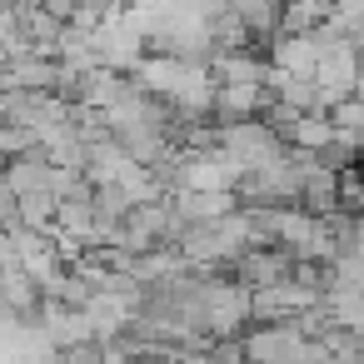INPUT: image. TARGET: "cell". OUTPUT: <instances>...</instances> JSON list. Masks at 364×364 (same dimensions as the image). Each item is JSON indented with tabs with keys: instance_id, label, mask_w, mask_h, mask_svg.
Masks as SVG:
<instances>
[{
	"instance_id": "cell-3",
	"label": "cell",
	"mask_w": 364,
	"mask_h": 364,
	"mask_svg": "<svg viewBox=\"0 0 364 364\" xmlns=\"http://www.w3.org/2000/svg\"><path fill=\"white\" fill-rule=\"evenodd\" d=\"M170 200V210H175V220L190 230V225H210V220H220V215H230L240 200H235V190H175V195H165Z\"/></svg>"
},
{
	"instance_id": "cell-7",
	"label": "cell",
	"mask_w": 364,
	"mask_h": 364,
	"mask_svg": "<svg viewBox=\"0 0 364 364\" xmlns=\"http://www.w3.org/2000/svg\"><path fill=\"white\" fill-rule=\"evenodd\" d=\"M324 120H329L334 135H344V140H364V95H344V100H334V105L324 110Z\"/></svg>"
},
{
	"instance_id": "cell-1",
	"label": "cell",
	"mask_w": 364,
	"mask_h": 364,
	"mask_svg": "<svg viewBox=\"0 0 364 364\" xmlns=\"http://www.w3.org/2000/svg\"><path fill=\"white\" fill-rule=\"evenodd\" d=\"M215 135H220V150H225L240 170H255V165H269V160L284 155V140H279L264 120H220Z\"/></svg>"
},
{
	"instance_id": "cell-5",
	"label": "cell",
	"mask_w": 364,
	"mask_h": 364,
	"mask_svg": "<svg viewBox=\"0 0 364 364\" xmlns=\"http://www.w3.org/2000/svg\"><path fill=\"white\" fill-rule=\"evenodd\" d=\"M269 100V85H215V120H259Z\"/></svg>"
},
{
	"instance_id": "cell-4",
	"label": "cell",
	"mask_w": 364,
	"mask_h": 364,
	"mask_svg": "<svg viewBox=\"0 0 364 364\" xmlns=\"http://www.w3.org/2000/svg\"><path fill=\"white\" fill-rule=\"evenodd\" d=\"M205 65H210L215 85H264V75H269V60L255 55L250 46H240V50H215Z\"/></svg>"
},
{
	"instance_id": "cell-9",
	"label": "cell",
	"mask_w": 364,
	"mask_h": 364,
	"mask_svg": "<svg viewBox=\"0 0 364 364\" xmlns=\"http://www.w3.org/2000/svg\"><path fill=\"white\" fill-rule=\"evenodd\" d=\"M359 165H364V140H359Z\"/></svg>"
},
{
	"instance_id": "cell-2",
	"label": "cell",
	"mask_w": 364,
	"mask_h": 364,
	"mask_svg": "<svg viewBox=\"0 0 364 364\" xmlns=\"http://www.w3.org/2000/svg\"><path fill=\"white\" fill-rule=\"evenodd\" d=\"M60 70H65V65H60L55 55H41V50H11L6 70H0V85L55 95V90H60Z\"/></svg>"
},
{
	"instance_id": "cell-6",
	"label": "cell",
	"mask_w": 364,
	"mask_h": 364,
	"mask_svg": "<svg viewBox=\"0 0 364 364\" xmlns=\"http://www.w3.org/2000/svg\"><path fill=\"white\" fill-rule=\"evenodd\" d=\"M329 21V0H279V31L274 36H309Z\"/></svg>"
},
{
	"instance_id": "cell-8",
	"label": "cell",
	"mask_w": 364,
	"mask_h": 364,
	"mask_svg": "<svg viewBox=\"0 0 364 364\" xmlns=\"http://www.w3.org/2000/svg\"><path fill=\"white\" fill-rule=\"evenodd\" d=\"M354 95H364V50H359V65H354Z\"/></svg>"
}]
</instances>
